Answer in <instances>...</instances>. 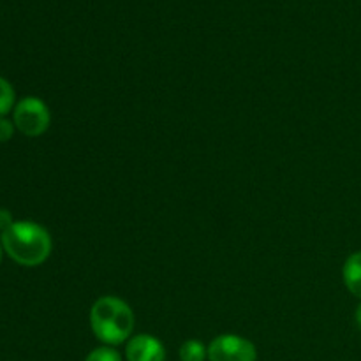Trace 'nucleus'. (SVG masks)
Masks as SVG:
<instances>
[{"instance_id": "nucleus-1", "label": "nucleus", "mask_w": 361, "mask_h": 361, "mask_svg": "<svg viewBox=\"0 0 361 361\" xmlns=\"http://www.w3.org/2000/svg\"><path fill=\"white\" fill-rule=\"evenodd\" d=\"M4 250L21 267H39L51 254V236L42 226L18 221L0 236Z\"/></svg>"}, {"instance_id": "nucleus-2", "label": "nucleus", "mask_w": 361, "mask_h": 361, "mask_svg": "<svg viewBox=\"0 0 361 361\" xmlns=\"http://www.w3.org/2000/svg\"><path fill=\"white\" fill-rule=\"evenodd\" d=\"M90 326L95 337L104 344H123L134 330V314L123 300L102 296L92 305Z\"/></svg>"}, {"instance_id": "nucleus-3", "label": "nucleus", "mask_w": 361, "mask_h": 361, "mask_svg": "<svg viewBox=\"0 0 361 361\" xmlns=\"http://www.w3.org/2000/svg\"><path fill=\"white\" fill-rule=\"evenodd\" d=\"M51 116L41 99L25 97L14 106V127L25 136H41L48 130Z\"/></svg>"}, {"instance_id": "nucleus-4", "label": "nucleus", "mask_w": 361, "mask_h": 361, "mask_svg": "<svg viewBox=\"0 0 361 361\" xmlns=\"http://www.w3.org/2000/svg\"><path fill=\"white\" fill-rule=\"evenodd\" d=\"M210 361H256V345L238 335H221L208 348Z\"/></svg>"}, {"instance_id": "nucleus-5", "label": "nucleus", "mask_w": 361, "mask_h": 361, "mask_svg": "<svg viewBox=\"0 0 361 361\" xmlns=\"http://www.w3.org/2000/svg\"><path fill=\"white\" fill-rule=\"evenodd\" d=\"M127 361H164L166 349L161 341L147 334L136 335L127 342Z\"/></svg>"}, {"instance_id": "nucleus-6", "label": "nucleus", "mask_w": 361, "mask_h": 361, "mask_svg": "<svg viewBox=\"0 0 361 361\" xmlns=\"http://www.w3.org/2000/svg\"><path fill=\"white\" fill-rule=\"evenodd\" d=\"M342 274H344V284L349 293L361 300V252H355L348 257Z\"/></svg>"}, {"instance_id": "nucleus-7", "label": "nucleus", "mask_w": 361, "mask_h": 361, "mask_svg": "<svg viewBox=\"0 0 361 361\" xmlns=\"http://www.w3.org/2000/svg\"><path fill=\"white\" fill-rule=\"evenodd\" d=\"M208 358V349L200 341H187L180 348V360L182 361H204Z\"/></svg>"}, {"instance_id": "nucleus-8", "label": "nucleus", "mask_w": 361, "mask_h": 361, "mask_svg": "<svg viewBox=\"0 0 361 361\" xmlns=\"http://www.w3.org/2000/svg\"><path fill=\"white\" fill-rule=\"evenodd\" d=\"M14 106V90L11 83L0 78V118L7 115Z\"/></svg>"}, {"instance_id": "nucleus-9", "label": "nucleus", "mask_w": 361, "mask_h": 361, "mask_svg": "<svg viewBox=\"0 0 361 361\" xmlns=\"http://www.w3.org/2000/svg\"><path fill=\"white\" fill-rule=\"evenodd\" d=\"M85 361H122V356L111 348H97L87 356Z\"/></svg>"}, {"instance_id": "nucleus-10", "label": "nucleus", "mask_w": 361, "mask_h": 361, "mask_svg": "<svg viewBox=\"0 0 361 361\" xmlns=\"http://www.w3.org/2000/svg\"><path fill=\"white\" fill-rule=\"evenodd\" d=\"M14 134V123L9 122V120L4 116V118H0V143H6V141H9L11 137H13Z\"/></svg>"}, {"instance_id": "nucleus-11", "label": "nucleus", "mask_w": 361, "mask_h": 361, "mask_svg": "<svg viewBox=\"0 0 361 361\" xmlns=\"http://www.w3.org/2000/svg\"><path fill=\"white\" fill-rule=\"evenodd\" d=\"M13 224H14V221H13V215H11V212L6 210V208H0V233H4L6 229H9Z\"/></svg>"}, {"instance_id": "nucleus-12", "label": "nucleus", "mask_w": 361, "mask_h": 361, "mask_svg": "<svg viewBox=\"0 0 361 361\" xmlns=\"http://www.w3.org/2000/svg\"><path fill=\"white\" fill-rule=\"evenodd\" d=\"M356 323H358V326L361 330V305L358 307V310H356Z\"/></svg>"}, {"instance_id": "nucleus-13", "label": "nucleus", "mask_w": 361, "mask_h": 361, "mask_svg": "<svg viewBox=\"0 0 361 361\" xmlns=\"http://www.w3.org/2000/svg\"><path fill=\"white\" fill-rule=\"evenodd\" d=\"M2 254H4V247H2V242H0V263H2Z\"/></svg>"}]
</instances>
